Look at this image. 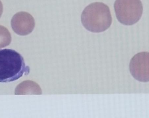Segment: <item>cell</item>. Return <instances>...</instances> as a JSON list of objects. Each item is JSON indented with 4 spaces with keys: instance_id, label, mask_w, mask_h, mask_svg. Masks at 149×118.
Listing matches in <instances>:
<instances>
[{
    "instance_id": "obj_1",
    "label": "cell",
    "mask_w": 149,
    "mask_h": 118,
    "mask_svg": "<svg viewBox=\"0 0 149 118\" xmlns=\"http://www.w3.org/2000/svg\"><path fill=\"white\" fill-rule=\"evenodd\" d=\"M29 72L30 68L20 54L13 49L0 50V82L15 81Z\"/></svg>"
},
{
    "instance_id": "obj_2",
    "label": "cell",
    "mask_w": 149,
    "mask_h": 118,
    "mask_svg": "<svg viewBox=\"0 0 149 118\" xmlns=\"http://www.w3.org/2000/svg\"><path fill=\"white\" fill-rule=\"evenodd\" d=\"M82 24L88 31L94 33L104 32L110 27L112 17L109 8L102 2L88 6L81 16Z\"/></svg>"
},
{
    "instance_id": "obj_3",
    "label": "cell",
    "mask_w": 149,
    "mask_h": 118,
    "mask_svg": "<svg viewBox=\"0 0 149 118\" xmlns=\"http://www.w3.org/2000/svg\"><path fill=\"white\" fill-rule=\"evenodd\" d=\"M114 8L118 20L125 26L136 24L143 14L140 0H116Z\"/></svg>"
},
{
    "instance_id": "obj_4",
    "label": "cell",
    "mask_w": 149,
    "mask_h": 118,
    "mask_svg": "<svg viewBox=\"0 0 149 118\" xmlns=\"http://www.w3.org/2000/svg\"><path fill=\"white\" fill-rule=\"evenodd\" d=\"M129 67L134 79L141 82L149 81V52H141L134 55Z\"/></svg>"
},
{
    "instance_id": "obj_5",
    "label": "cell",
    "mask_w": 149,
    "mask_h": 118,
    "mask_svg": "<svg viewBox=\"0 0 149 118\" xmlns=\"http://www.w3.org/2000/svg\"><path fill=\"white\" fill-rule=\"evenodd\" d=\"M11 26L14 32L21 36L31 33L35 26L33 17L28 12H19L14 15L11 20Z\"/></svg>"
},
{
    "instance_id": "obj_6",
    "label": "cell",
    "mask_w": 149,
    "mask_h": 118,
    "mask_svg": "<svg viewBox=\"0 0 149 118\" xmlns=\"http://www.w3.org/2000/svg\"><path fill=\"white\" fill-rule=\"evenodd\" d=\"M15 95L42 94L40 87L36 82L26 81L19 84L15 88Z\"/></svg>"
},
{
    "instance_id": "obj_7",
    "label": "cell",
    "mask_w": 149,
    "mask_h": 118,
    "mask_svg": "<svg viewBox=\"0 0 149 118\" xmlns=\"http://www.w3.org/2000/svg\"><path fill=\"white\" fill-rule=\"evenodd\" d=\"M12 41V36L8 29L0 26V49L9 46Z\"/></svg>"
},
{
    "instance_id": "obj_8",
    "label": "cell",
    "mask_w": 149,
    "mask_h": 118,
    "mask_svg": "<svg viewBox=\"0 0 149 118\" xmlns=\"http://www.w3.org/2000/svg\"><path fill=\"white\" fill-rule=\"evenodd\" d=\"M3 5H2V2L0 1V18L2 15V13H3Z\"/></svg>"
}]
</instances>
